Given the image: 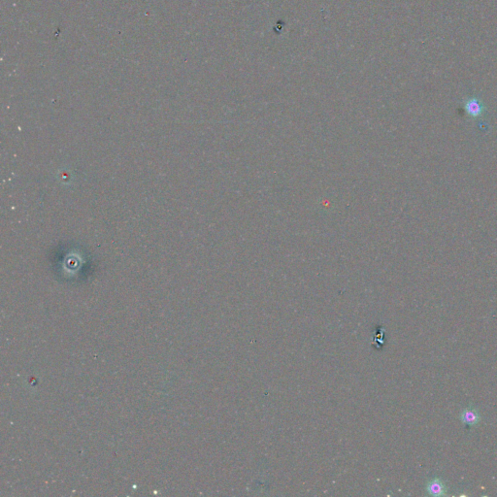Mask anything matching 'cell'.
I'll use <instances>...</instances> for the list:
<instances>
[{"label": "cell", "instance_id": "obj_1", "mask_svg": "<svg viewBox=\"0 0 497 497\" xmlns=\"http://www.w3.org/2000/svg\"><path fill=\"white\" fill-rule=\"evenodd\" d=\"M428 495L433 497L445 496L447 494V485L439 478H433L427 482L426 486Z\"/></svg>", "mask_w": 497, "mask_h": 497}, {"label": "cell", "instance_id": "obj_2", "mask_svg": "<svg viewBox=\"0 0 497 497\" xmlns=\"http://www.w3.org/2000/svg\"><path fill=\"white\" fill-rule=\"evenodd\" d=\"M460 419L462 424L465 425L468 428L477 426L481 422V416L479 411L472 406L464 409L461 413Z\"/></svg>", "mask_w": 497, "mask_h": 497}, {"label": "cell", "instance_id": "obj_3", "mask_svg": "<svg viewBox=\"0 0 497 497\" xmlns=\"http://www.w3.org/2000/svg\"><path fill=\"white\" fill-rule=\"evenodd\" d=\"M464 109L472 117H478L484 111V106L477 97H470L464 103Z\"/></svg>", "mask_w": 497, "mask_h": 497}]
</instances>
